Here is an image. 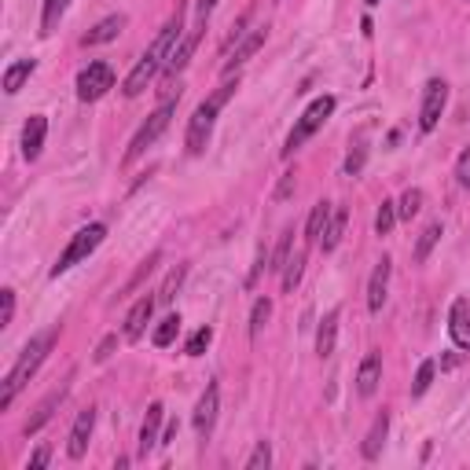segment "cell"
I'll list each match as a JSON object with an SVG mask.
<instances>
[{"mask_svg":"<svg viewBox=\"0 0 470 470\" xmlns=\"http://www.w3.org/2000/svg\"><path fill=\"white\" fill-rule=\"evenodd\" d=\"M184 37V12L177 8V15H169L166 19V26L159 29V37H154L151 45H147V52L136 59V67L129 70V78H125V85H121V92L129 100H136L140 92H147V85L159 78V70H166V62H169V52L177 48V41Z\"/></svg>","mask_w":470,"mask_h":470,"instance_id":"1","label":"cell"},{"mask_svg":"<svg viewBox=\"0 0 470 470\" xmlns=\"http://www.w3.org/2000/svg\"><path fill=\"white\" fill-rule=\"evenodd\" d=\"M55 338H59V327H48V331H41V334H34V338L26 342V350L19 353L15 367L8 371L4 390H0V412H8V408H12V400L22 393V386L37 375V367L45 364V357H48L52 346H55Z\"/></svg>","mask_w":470,"mask_h":470,"instance_id":"2","label":"cell"},{"mask_svg":"<svg viewBox=\"0 0 470 470\" xmlns=\"http://www.w3.org/2000/svg\"><path fill=\"white\" fill-rule=\"evenodd\" d=\"M235 88H239V78H235V81L228 78L221 88L213 92V96H206V100L195 107L192 121H187V136H184V144H187V154H202V151H206V144H210V133H213V121H217V114L225 111V103L235 96Z\"/></svg>","mask_w":470,"mask_h":470,"instance_id":"3","label":"cell"},{"mask_svg":"<svg viewBox=\"0 0 470 470\" xmlns=\"http://www.w3.org/2000/svg\"><path fill=\"white\" fill-rule=\"evenodd\" d=\"M107 239V225H85V228H78L74 235H70V243L62 246V254L55 258V265H52V279H59L62 272H70L74 265H81V261H88V254H96V246Z\"/></svg>","mask_w":470,"mask_h":470,"instance_id":"4","label":"cell"},{"mask_svg":"<svg viewBox=\"0 0 470 470\" xmlns=\"http://www.w3.org/2000/svg\"><path fill=\"white\" fill-rule=\"evenodd\" d=\"M334 96H317V100H312L305 111H301V118L294 121V129H291V136H287V144H284V159H291V154L305 144V140H312V136H317L320 129H324V121L334 114Z\"/></svg>","mask_w":470,"mask_h":470,"instance_id":"5","label":"cell"},{"mask_svg":"<svg viewBox=\"0 0 470 470\" xmlns=\"http://www.w3.org/2000/svg\"><path fill=\"white\" fill-rule=\"evenodd\" d=\"M173 114H177V100H166L159 111H154V114H147V121L140 125V129H136V136H133V144H129V151H125V166H133L136 159H144V154H147V147L154 144V140H159L166 129H169V121H173Z\"/></svg>","mask_w":470,"mask_h":470,"instance_id":"6","label":"cell"},{"mask_svg":"<svg viewBox=\"0 0 470 470\" xmlns=\"http://www.w3.org/2000/svg\"><path fill=\"white\" fill-rule=\"evenodd\" d=\"M114 88V67L111 62H88L78 74V100L81 103H96Z\"/></svg>","mask_w":470,"mask_h":470,"instance_id":"7","label":"cell"},{"mask_svg":"<svg viewBox=\"0 0 470 470\" xmlns=\"http://www.w3.org/2000/svg\"><path fill=\"white\" fill-rule=\"evenodd\" d=\"M449 107V85L441 78H430L426 88H423V107H419V129L423 133H433L441 125V114Z\"/></svg>","mask_w":470,"mask_h":470,"instance_id":"8","label":"cell"},{"mask_svg":"<svg viewBox=\"0 0 470 470\" xmlns=\"http://www.w3.org/2000/svg\"><path fill=\"white\" fill-rule=\"evenodd\" d=\"M45 136H48V118L45 114H29L22 125V159L37 162L45 151Z\"/></svg>","mask_w":470,"mask_h":470,"instance_id":"9","label":"cell"},{"mask_svg":"<svg viewBox=\"0 0 470 470\" xmlns=\"http://www.w3.org/2000/svg\"><path fill=\"white\" fill-rule=\"evenodd\" d=\"M154 305H159V298H151V294L136 298V305L129 309V317H125V327H121L125 342H140V338H144V331H147V324H151V317H154Z\"/></svg>","mask_w":470,"mask_h":470,"instance_id":"10","label":"cell"},{"mask_svg":"<svg viewBox=\"0 0 470 470\" xmlns=\"http://www.w3.org/2000/svg\"><path fill=\"white\" fill-rule=\"evenodd\" d=\"M92 430H96V408H85L74 426H70V437H67V456L70 459H81L88 452V441H92Z\"/></svg>","mask_w":470,"mask_h":470,"instance_id":"11","label":"cell"},{"mask_svg":"<svg viewBox=\"0 0 470 470\" xmlns=\"http://www.w3.org/2000/svg\"><path fill=\"white\" fill-rule=\"evenodd\" d=\"M202 29H206V22L202 26H195V29H187V34L177 41V48L169 52V62H166V78H177L187 62H192V55H195V48H199V41H202Z\"/></svg>","mask_w":470,"mask_h":470,"instance_id":"12","label":"cell"},{"mask_svg":"<svg viewBox=\"0 0 470 470\" xmlns=\"http://www.w3.org/2000/svg\"><path fill=\"white\" fill-rule=\"evenodd\" d=\"M217 408H221V386L210 383V386H206V393H202V397H199V404H195V430H199V437H210V433H213Z\"/></svg>","mask_w":470,"mask_h":470,"instance_id":"13","label":"cell"},{"mask_svg":"<svg viewBox=\"0 0 470 470\" xmlns=\"http://www.w3.org/2000/svg\"><path fill=\"white\" fill-rule=\"evenodd\" d=\"M390 272H393V261H390V258H379V261H375V272H371V279H367V309H371V312H383V305H386Z\"/></svg>","mask_w":470,"mask_h":470,"instance_id":"14","label":"cell"},{"mask_svg":"<svg viewBox=\"0 0 470 470\" xmlns=\"http://www.w3.org/2000/svg\"><path fill=\"white\" fill-rule=\"evenodd\" d=\"M265 37H268V29H265V26H258L254 34H246V37H243V41L235 45V52L228 55V62H225V78H232V74H235V70L243 67V62H246L250 55H254V52H258V48L265 45Z\"/></svg>","mask_w":470,"mask_h":470,"instance_id":"15","label":"cell"},{"mask_svg":"<svg viewBox=\"0 0 470 470\" xmlns=\"http://www.w3.org/2000/svg\"><path fill=\"white\" fill-rule=\"evenodd\" d=\"M383 383V357L379 353H367L360 360V371H357V393L360 397H371Z\"/></svg>","mask_w":470,"mask_h":470,"instance_id":"16","label":"cell"},{"mask_svg":"<svg viewBox=\"0 0 470 470\" xmlns=\"http://www.w3.org/2000/svg\"><path fill=\"white\" fill-rule=\"evenodd\" d=\"M162 416H166V408H162V404L159 400H154L151 404V408H147V419H144V426H140V456H147L154 445H159L162 441Z\"/></svg>","mask_w":470,"mask_h":470,"instance_id":"17","label":"cell"},{"mask_svg":"<svg viewBox=\"0 0 470 470\" xmlns=\"http://www.w3.org/2000/svg\"><path fill=\"white\" fill-rule=\"evenodd\" d=\"M125 22H129L125 15H107L103 22H96V26H92L88 34L81 37V45H85V48H96V45H107V41H114V37L121 34V29H125Z\"/></svg>","mask_w":470,"mask_h":470,"instance_id":"18","label":"cell"},{"mask_svg":"<svg viewBox=\"0 0 470 470\" xmlns=\"http://www.w3.org/2000/svg\"><path fill=\"white\" fill-rule=\"evenodd\" d=\"M67 393H70V386H67V383H62L59 390H52V393H48V397L37 404V412L29 416V423H26V433H37V430H41V426H45V423L55 416V408H59V404L67 400Z\"/></svg>","mask_w":470,"mask_h":470,"instance_id":"19","label":"cell"},{"mask_svg":"<svg viewBox=\"0 0 470 470\" xmlns=\"http://www.w3.org/2000/svg\"><path fill=\"white\" fill-rule=\"evenodd\" d=\"M449 334L456 342V350H470V312H466V301L463 298L449 312Z\"/></svg>","mask_w":470,"mask_h":470,"instance_id":"20","label":"cell"},{"mask_svg":"<svg viewBox=\"0 0 470 470\" xmlns=\"http://www.w3.org/2000/svg\"><path fill=\"white\" fill-rule=\"evenodd\" d=\"M346 225H350V213L334 206L331 217H327V225H324V235H320V246H324V254H331V250H338L342 235H346Z\"/></svg>","mask_w":470,"mask_h":470,"instance_id":"21","label":"cell"},{"mask_svg":"<svg viewBox=\"0 0 470 470\" xmlns=\"http://www.w3.org/2000/svg\"><path fill=\"white\" fill-rule=\"evenodd\" d=\"M386 433H390V416L383 412V416H375V423H371V430H367V437H364V445H360L364 459H379V452H383V445H386Z\"/></svg>","mask_w":470,"mask_h":470,"instance_id":"22","label":"cell"},{"mask_svg":"<svg viewBox=\"0 0 470 470\" xmlns=\"http://www.w3.org/2000/svg\"><path fill=\"white\" fill-rule=\"evenodd\" d=\"M34 70H37V59H19V62H12V67L4 70V92H8V96H19L22 85L34 78Z\"/></svg>","mask_w":470,"mask_h":470,"instance_id":"23","label":"cell"},{"mask_svg":"<svg viewBox=\"0 0 470 470\" xmlns=\"http://www.w3.org/2000/svg\"><path fill=\"white\" fill-rule=\"evenodd\" d=\"M338 320H342V309H331L327 317L320 320V331H317V353H320V357H331V353H334V342H338Z\"/></svg>","mask_w":470,"mask_h":470,"instance_id":"24","label":"cell"},{"mask_svg":"<svg viewBox=\"0 0 470 470\" xmlns=\"http://www.w3.org/2000/svg\"><path fill=\"white\" fill-rule=\"evenodd\" d=\"M331 202L327 199H320L317 206H312V213H309V225H305V246H312V243H320V235H324V225H327V217H331Z\"/></svg>","mask_w":470,"mask_h":470,"instance_id":"25","label":"cell"},{"mask_svg":"<svg viewBox=\"0 0 470 470\" xmlns=\"http://www.w3.org/2000/svg\"><path fill=\"white\" fill-rule=\"evenodd\" d=\"M67 8H70V0H45V8H41V34H45V37L59 29V22H62V15H67Z\"/></svg>","mask_w":470,"mask_h":470,"instance_id":"26","label":"cell"},{"mask_svg":"<svg viewBox=\"0 0 470 470\" xmlns=\"http://www.w3.org/2000/svg\"><path fill=\"white\" fill-rule=\"evenodd\" d=\"M445 235V228H441V221H430L423 232H419V243H416V261L423 265L426 258H430V250L437 246V239Z\"/></svg>","mask_w":470,"mask_h":470,"instance_id":"27","label":"cell"},{"mask_svg":"<svg viewBox=\"0 0 470 470\" xmlns=\"http://www.w3.org/2000/svg\"><path fill=\"white\" fill-rule=\"evenodd\" d=\"M305 254H309V246H298L294 254L287 258V265H284V291L291 294L294 287H298V279H301V268H305Z\"/></svg>","mask_w":470,"mask_h":470,"instance_id":"28","label":"cell"},{"mask_svg":"<svg viewBox=\"0 0 470 470\" xmlns=\"http://www.w3.org/2000/svg\"><path fill=\"white\" fill-rule=\"evenodd\" d=\"M177 334H180V317L173 312V317H166L159 327H154V346H159V350L173 346V342H177Z\"/></svg>","mask_w":470,"mask_h":470,"instance_id":"29","label":"cell"},{"mask_svg":"<svg viewBox=\"0 0 470 470\" xmlns=\"http://www.w3.org/2000/svg\"><path fill=\"white\" fill-rule=\"evenodd\" d=\"M393 225H397V202L383 199V202H379V213H375V232H379V235H390Z\"/></svg>","mask_w":470,"mask_h":470,"instance_id":"30","label":"cell"},{"mask_svg":"<svg viewBox=\"0 0 470 470\" xmlns=\"http://www.w3.org/2000/svg\"><path fill=\"white\" fill-rule=\"evenodd\" d=\"M423 192H419V187H408V192H404L400 195V206H397V217H404V221H412V217L423 210Z\"/></svg>","mask_w":470,"mask_h":470,"instance_id":"31","label":"cell"},{"mask_svg":"<svg viewBox=\"0 0 470 470\" xmlns=\"http://www.w3.org/2000/svg\"><path fill=\"white\" fill-rule=\"evenodd\" d=\"M291 243H294V228H284V235H279V243H276V254H272V272H284V265H287V258H291Z\"/></svg>","mask_w":470,"mask_h":470,"instance_id":"32","label":"cell"},{"mask_svg":"<svg viewBox=\"0 0 470 470\" xmlns=\"http://www.w3.org/2000/svg\"><path fill=\"white\" fill-rule=\"evenodd\" d=\"M268 317H272V301L268 298H258L254 301V312H250V338L261 334V327L268 324Z\"/></svg>","mask_w":470,"mask_h":470,"instance_id":"33","label":"cell"},{"mask_svg":"<svg viewBox=\"0 0 470 470\" xmlns=\"http://www.w3.org/2000/svg\"><path fill=\"white\" fill-rule=\"evenodd\" d=\"M433 371H437V364H433V360H423V364H419L416 383H412V397H423V393L433 386Z\"/></svg>","mask_w":470,"mask_h":470,"instance_id":"34","label":"cell"},{"mask_svg":"<svg viewBox=\"0 0 470 470\" xmlns=\"http://www.w3.org/2000/svg\"><path fill=\"white\" fill-rule=\"evenodd\" d=\"M210 342H213V331H210V327H199L192 338H187L184 353H187V357H202V353L210 350Z\"/></svg>","mask_w":470,"mask_h":470,"instance_id":"35","label":"cell"},{"mask_svg":"<svg viewBox=\"0 0 470 470\" xmlns=\"http://www.w3.org/2000/svg\"><path fill=\"white\" fill-rule=\"evenodd\" d=\"M268 466H272V445L258 441L254 452H250V459H246V470H268Z\"/></svg>","mask_w":470,"mask_h":470,"instance_id":"36","label":"cell"},{"mask_svg":"<svg viewBox=\"0 0 470 470\" xmlns=\"http://www.w3.org/2000/svg\"><path fill=\"white\" fill-rule=\"evenodd\" d=\"M12 317H15V291L4 287L0 291V327H12Z\"/></svg>","mask_w":470,"mask_h":470,"instance_id":"37","label":"cell"},{"mask_svg":"<svg viewBox=\"0 0 470 470\" xmlns=\"http://www.w3.org/2000/svg\"><path fill=\"white\" fill-rule=\"evenodd\" d=\"M184 272H187L184 265L169 272V279H166V287H162V294H159V301H162V305H169V301H173V294H177V287L184 284Z\"/></svg>","mask_w":470,"mask_h":470,"instance_id":"38","label":"cell"},{"mask_svg":"<svg viewBox=\"0 0 470 470\" xmlns=\"http://www.w3.org/2000/svg\"><path fill=\"white\" fill-rule=\"evenodd\" d=\"M154 265H159V254H151V258H147V261H144V265L136 268V276L129 279V287H125V294H129V291H136V287L144 284V279H147V276L154 272Z\"/></svg>","mask_w":470,"mask_h":470,"instance_id":"39","label":"cell"},{"mask_svg":"<svg viewBox=\"0 0 470 470\" xmlns=\"http://www.w3.org/2000/svg\"><path fill=\"white\" fill-rule=\"evenodd\" d=\"M456 180H459V187H470V147L456 159Z\"/></svg>","mask_w":470,"mask_h":470,"instance_id":"40","label":"cell"},{"mask_svg":"<svg viewBox=\"0 0 470 470\" xmlns=\"http://www.w3.org/2000/svg\"><path fill=\"white\" fill-rule=\"evenodd\" d=\"M114 346H118V334H107V338L100 342V346H96V364H103V360L114 353Z\"/></svg>","mask_w":470,"mask_h":470,"instance_id":"41","label":"cell"},{"mask_svg":"<svg viewBox=\"0 0 470 470\" xmlns=\"http://www.w3.org/2000/svg\"><path fill=\"white\" fill-rule=\"evenodd\" d=\"M48 459H52V449H37L34 456H29V470H41V466H48Z\"/></svg>","mask_w":470,"mask_h":470,"instance_id":"42","label":"cell"},{"mask_svg":"<svg viewBox=\"0 0 470 470\" xmlns=\"http://www.w3.org/2000/svg\"><path fill=\"white\" fill-rule=\"evenodd\" d=\"M213 8H217V0H199V19H202V22H206V19H210V12H213Z\"/></svg>","mask_w":470,"mask_h":470,"instance_id":"43","label":"cell"},{"mask_svg":"<svg viewBox=\"0 0 470 470\" xmlns=\"http://www.w3.org/2000/svg\"><path fill=\"white\" fill-rule=\"evenodd\" d=\"M173 437H177V423H169V426H166V433H162V441H159V445H169Z\"/></svg>","mask_w":470,"mask_h":470,"instance_id":"44","label":"cell"},{"mask_svg":"<svg viewBox=\"0 0 470 470\" xmlns=\"http://www.w3.org/2000/svg\"><path fill=\"white\" fill-rule=\"evenodd\" d=\"M367 4H371V8H375V4H383V0H367Z\"/></svg>","mask_w":470,"mask_h":470,"instance_id":"45","label":"cell"}]
</instances>
